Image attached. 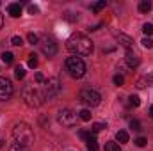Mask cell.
Returning a JSON list of instances; mask_svg holds the SVG:
<instances>
[{"label": "cell", "mask_w": 153, "mask_h": 151, "mask_svg": "<svg viewBox=\"0 0 153 151\" xmlns=\"http://www.w3.org/2000/svg\"><path fill=\"white\" fill-rule=\"evenodd\" d=\"M66 46H68V50L71 53H75L76 57L78 55H91V52H93V41L87 36L80 34V32L71 34L66 41Z\"/></svg>", "instance_id": "cell-1"}, {"label": "cell", "mask_w": 153, "mask_h": 151, "mask_svg": "<svg viewBox=\"0 0 153 151\" xmlns=\"http://www.w3.org/2000/svg\"><path fill=\"white\" fill-rule=\"evenodd\" d=\"M13 137H14V141H16L20 146L29 148V146L34 142V130H32L30 124H27V123H16L14 128H13Z\"/></svg>", "instance_id": "cell-2"}, {"label": "cell", "mask_w": 153, "mask_h": 151, "mask_svg": "<svg viewBox=\"0 0 153 151\" xmlns=\"http://www.w3.org/2000/svg\"><path fill=\"white\" fill-rule=\"evenodd\" d=\"M22 96H23V100H25V103H27L29 107H41L43 101H45L43 93H39L38 89H36L34 85H30V84L23 87Z\"/></svg>", "instance_id": "cell-3"}, {"label": "cell", "mask_w": 153, "mask_h": 151, "mask_svg": "<svg viewBox=\"0 0 153 151\" xmlns=\"http://www.w3.org/2000/svg\"><path fill=\"white\" fill-rule=\"evenodd\" d=\"M66 71L73 78H82V76L85 75V64L76 55L75 57H68V61H66Z\"/></svg>", "instance_id": "cell-4"}, {"label": "cell", "mask_w": 153, "mask_h": 151, "mask_svg": "<svg viewBox=\"0 0 153 151\" xmlns=\"http://www.w3.org/2000/svg\"><path fill=\"white\" fill-rule=\"evenodd\" d=\"M59 93H61V82L57 76L45 80V84H43V98L45 100H53Z\"/></svg>", "instance_id": "cell-5"}, {"label": "cell", "mask_w": 153, "mask_h": 151, "mask_svg": "<svg viewBox=\"0 0 153 151\" xmlns=\"http://www.w3.org/2000/svg\"><path fill=\"white\" fill-rule=\"evenodd\" d=\"M78 98H80V101H82L84 105H87V107H96V105H100V101H102L100 93L94 91V89H82L80 94H78Z\"/></svg>", "instance_id": "cell-6"}, {"label": "cell", "mask_w": 153, "mask_h": 151, "mask_svg": "<svg viewBox=\"0 0 153 151\" xmlns=\"http://www.w3.org/2000/svg\"><path fill=\"white\" fill-rule=\"evenodd\" d=\"M57 119H59V123H61L62 126H66V128H71V126H75L76 124V114L73 112V110H70V109H62V110H59Z\"/></svg>", "instance_id": "cell-7"}, {"label": "cell", "mask_w": 153, "mask_h": 151, "mask_svg": "<svg viewBox=\"0 0 153 151\" xmlns=\"http://www.w3.org/2000/svg\"><path fill=\"white\" fill-rule=\"evenodd\" d=\"M13 84L9 78L5 76H0V101H7L11 96H13Z\"/></svg>", "instance_id": "cell-8"}, {"label": "cell", "mask_w": 153, "mask_h": 151, "mask_svg": "<svg viewBox=\"0 0 153 151\" xmlns=\"http://www.w3.org/2000/svg\"><path fill=\"white\" fill-rule=\"evenodd\" d=\"M41 50H43V53L46 57H53L57 53V43L52 38H45L41 41Z\"/></svg>", "instance_id": "cell-9"}, {"label": "cell", "mask_w": 153, "mask_h": 151, "mask_svg": "<svg viewBox=\"0 0 153 151\" xmlns=\"http://www.w3.org/2000/svg\"><path fill=\"white\" fill-rule=\"evenodd\" d=\"M125 62H126V66H128L130 70H134V68H137V66L141 64V59H139V55H137L135 52L128 50L126 55H125Z\"/></svg>", "instance_id": "cell-10"}, {"label": "cell", "mask_w": 153, "mask_h": 151, "mask_svg": "<svg viewBox=\"0 0 153 151\" xmlns=\"http://www.w3.org/2000/svg\"><path fill=\"white\" fill-rule=\"evenodd\" d=\"M117 43H119L121 46H125L126 52L134 48V39L130 38V36H126V34H117Z\"/></svg>", "instance_id": "cell-11"}, {"label": "cell", "mask_w": 153, "mask_h": 151, "mask_svg": "<svg viewBox=\"0 0 153 151\" xmlns=\"http://www.w3.org/2000/svg\"><path fill=\"white\" fill-rule=\"evenodd\" d=\"M152 82H153V73H150V75H144V76H141V78H137L135 87H137V89H144V87L150 85Z\"/></svg>", "instance_id": "cell-12"}, {"label": "cell", "mask_w": 153, "mask_h": 151, "mask_svg": "<svg viewBox=\"0 0 153 151\" xmlns=\"http://www.w3.org/2000/svg\"><path fill=\"white\" fill-rule=\"evenodd\" d=\"M7 13L13 16V18H18L22 14V4H9L7 5Z\"/></svg>", "instance_id": "cell-13"}, {"label": "cell", "mask_w": 153, "mask_h": 151, "mask_svg": "<svg viewBox=\"0 0 153 151\" xmlns=\"http://www.w3.org/2000/svg\"><path fill=\"white\" fill-rule=\"evenodd\" d=\"M116 141H117L119 144H126V142H128V132L119 130V132L116 133Z\"/></svg>", "instance_id": "cell-14"}, {"label": "cell", "mask_w": 153, "mask_h": 151, "mask_svg": "<svg viewBox=\"0 0 153 151\" xmlns=\"http://www.w3.org/2000/svg\"><path fill=\"white\" fill-rule=\"evenodd\" d=\"M150 9H152V2H150V0H141V2H139V11H141L143 14L150 13Z\"/></svg>", "instance_id": "cell-15"}, {"label": "cell", "mask_w": 153, "mask_h": 151, "mask_svg": "<svg viewBox=\"0 0 153 151\" xmlns=\"http://www.w3.org/2000/svg\"><path fill=\"white\" fill-rule=\"evenodd\" d=\"M85 144H87V150L89 151H98V142H96L94 135H91V137L85 141Z\"/></svg>", "instance_id": "cell-16"}, {"label": "cell", "mask_w": 153, "mask_h": 151, "mask_svg": "<svg viewBox=\"0 0 153 151\" xmlns=\"http://www.w3.org/2000/svg\"><path fill=\"white\" fill-rule=\"evenodd\" d=\"M2 61H4L5 64H13V62H14V55H13L11 52H4V53H2Z\"/></svg>", "instance_id": "cell-17"}, {"label": "cell", "mask_w": 153, "mask_h": 151, "mask_svg": "<svg viewBox=\"0 0 153 151\" xmlns=\"http://www.w3.org/2000/svg\"><path fill=\"white\" fill-rule=\"evenodd\" d=\"M105 5H107V2H105V0H100V2H96V4H93V5H91V9H93L94 13H98V11H102Z\"/></svg>", "instance_id": "cell-18"}, {"label": "cell", "mask_w": 153, "mask_h": 151, "mask_svg": "<svg viewBox=\"0 0 153 151\" xmlns=\"http://www.w3.org/2000/svg\"><path fill=\"white\" fill-rule=\"evenodd\" d=\"M128 103H130L132 107H139V105H141V98H139L137 94H132V96L128 98Z\"/></svg>", "instance_id": "cell-19"}, {"label": "cell", "mask_w": 153, "mask_h": 151, "mask_svg": "<svg viewBox=\"0 0 153 151\" xmlns=\"http://www.w3.org/2000/svg\"><path fill=\"white\" fill-rule=\"evenodd\" d=\"M14 76H16L18 80H22V78H25V70H23L22 66H16V68H14Z\"/></svg>", "instance_id": "cell-20"}, {"label": "cell", "mask_w": 153, "mask_h": 151, "mask_svg": "<svg viewBox=\"0 0 153 151\" xmlns=\"http://www.w3.org/2000/svg\"><path fill=\"white\" fill-rule=\"evenodd\" d=\"M78 117H80L82 121H89V119H91V110H87V109L80 110V112H78Z\"/></svg>", "instance_id": "cell-21"}, {"label": "cell", "mask_w": 153, "mask_h": 151, "mask_svg": "<svg viewBox=\"0 0 153 151\" xmlns=\"http://www.w3.org/2000/svg\"><path fill=\"white\" fill-rule=\"evenodd\" d=\"M143 32L146 34V38L148 36H153V23H144L143 25Z\"/></svg>", "instance_id": "cell-22"}, {"label": "cell", "mask_w": 153, "mask_h": 151, "mask_svg": "<svg viewBox=\"0 0 153 151\" xmlns=\"http://www.w3.org/2000/svg\"><path fill=\"white\" fill-rule=\"evenodd\" d=\"M105 151H121L117 142H107L105 144Z\"/></svg>", "instance_id": "cell-23"}, {"label": "cell", "mask_w": 153, "mask_h": 151, "mask_svg": "<svg viewBox=\"0 0 153 151\" xmlns=\"http://www.w3.org/2000/svg\"><path fill=\"white\" fill-rule=\"evenodd\" d=\"M103 128H107L103 123H94V124L91 126V132H93V133H98V132H102Z\"/></svg>", "instance_id": "cell-24"}, {"label": "cell", "mask_w": 153, "mask_h": 151, "mask_svg": "<svg viewBox=\"0 0 153 151\" xmlns=\"http://www.w3.org/2000/svg\"><path fill=\"white\" fill-rule=\"evenodd\" d=\"M9 151H29L25 146H20L18 142H14V144H11L9 146Z\"/></svg>", "instance_id": "cell-25"}, {"label": "cell", "mask_w": 153, "mask_h": 151, "mask_svg": "<svg viewBox=\"0 0 153 151\" xmlns=\"http://www.w3.org/2000/svg\"><path fill=\"white\" fill-rule=\"evenodd\" d=\"M29 57H30V59H29V66H30V68H36V66H38V57H36V53H30Z\"/></svg>", "instance_id": "cell-26"}, {"label": "cell", "mask_w": 153, "mask_h": 151, "mask_svg": "<svg viewBox=\"0 0 153 151\" xmlns=\"http://www.w3.org/2000/svg\"><path fill=\"white\" fill-rule=\"evenodd\" d=\"M134 142H135V146H139V148H144L148 141H146V137H137V139H135Z\"/></svg>", "instance_id": "cell-27"}, {"label": "cell", "mask_w": 153, "mask_h": 151, "mask_svg": "<svg viewBox=\"0 0 153 151\" xmlns=\"http://www.w3.org/2000/svg\"><path fill=\"white\" fill-rule=\"evenodd\" d=\"M27 39H29V43H30V44H38V43H39V38L34 34V32H30V34L27 36Z\"/></svg>", "instance_id": "cell-28"}, {"label": "cell", "mask_w": 153, "mask_h": 151, "mask_svg": "<svg viewBox=\"0 0 153 151\" xmlns=\"http://www.w3.org/2000/svg\"><path fill=\"white\" fill-rule=\"evenodd\" d=\"M112 82H114V85H123L125 84V78H123V75H114Z\"/></svg>", "instance_id": "cell-29"}, {"label": "cell", "mask_w": 153, "mask_h": 151, "mask_svg": "<svg viewBox=\"0 0 153 151\" xmlns=\"http://www.w3.org/2000/svg\"><path fill=\"white\" fill-rule=\"evenodd\" d=\"M130 128L135 130V132H139V130H141V123H139L137 119H132V121H130Z\"/></svg>", "instance_id": "cell-30"}, {"label": "cell", "mask_w": 153, "mask_h": 151, "mask_svg": "<svg viewBox=\"0 0 153 151\" xmlns=\"http://www.w3.org/2000/svg\"><path fill=\"white\" fill-rule=\"evenodd\" d=\"M11 44H14V46H22V44H23V39L20 38V36H14V38L11 39Z\"/></svg>", "instance_id": "cell-31"}, {"label": "cell", "mask_w": 153, "mask_h": 151, "mask_svg": "<svg viewBox=\"0 0 153 151\" xmlns=\"http://www.w3.org/2000/svg\"><path fill=\"white\" fill-rule=\"evenodd\" d=\"M141 43H143V46H144V48H153V41L150 38H144Z\"/></svg>", "instance_id": "cell-32"}, {"label": "cell", "mask_w": 153, "mask_h": 151, "mask_svg": "<svg viewBox=\"0 0 153 151\" xmlns=\"http://www.w3.org/2000/svg\"><path fill=\"white\" fill-rule=\"evenodd\" d=\"M29 13H30V14H38L39 7H38V5H34V4H30V5H29Z\"/></svg>", "instance_id": "cell-33"}, {"label": "cell", "mask_w": 153, "mask_h": 151, "mask_svg": "<svg viewBox=\"0 0 153 151\" xmlns=\"http://www.w3.org/2000/svg\"><path fill=\"white\" fill-rule=\"evenodd\" d=\"M80 137H82L84 141H87V139L91 137V132H85V130H80Z\"/></svg>", "instance_id": "cell-34"}, {"label": "cell", "mask_w": 153, "mask_h": 151, "mask_svg": "<svg viewBox=\"0 0 153 151\" xmlns=\"http://www.w3.org/2000/svg\"><path fill=\"white\" fill-rule=\"evenodd\" d=\"M36 82L38 84H45V76L41 75V73H36Z\"/></svg>", "instance_id": "cell-35"}, {"label": "cell", "mask_w": 153, "mask_h": 151, "mask_svg": "<svg viewBox=\"0 0 153 151\" xmlns=\"http://www.w3.org/2000/svg\"><path fill=\"white\" fill-rule=\"evenodd\" d=\"M150 117H152V119H153V105H152V107H150Z\"/></svg>", "instance_id": "cell-36"}, {"label": "cell", "mask_w": 153, "mask_h": 151, "mask_svg": "<svg viewBox=\"0 0 153 151\" xmlns=\"http://www.w3.org/2000/svg\"><path fill=\"white\" fill-rule=\"evenodd\" d=\"M2 25H4V18H2V14H0V29H2Z\"/></svg>", "instance_id": "cell-37"}, {"label": "cell", "mask_w": 153, "mask_h": 151, "mask_svg": "<svg viewBox=\"0 0 153 151\" xmlns=\"http://www.w3.org/2000/svg\"><path fill=\"white\" fill-rule=\"evenodd\" d=\"M2 146H4V141H0V148H2Z\"/></svg>", "instance_id": "cell-38"}]
</instances>
